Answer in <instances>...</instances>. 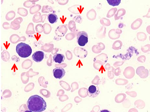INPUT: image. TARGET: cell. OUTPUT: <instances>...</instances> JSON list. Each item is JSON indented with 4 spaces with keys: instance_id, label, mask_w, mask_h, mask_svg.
<instances>
[{
    "instance_id": "cell-1",
    "label": "cell",
    "mask_w": 150,
    "mask_h": 112,
    "mask_svg": "<svg viewBox=\"0 0 150 112\" xmlns=\"http://www.w3.org/2000/svg\"><path fill=\"white\" fill-rule=\"evenodd\" d=\"M27 105L29 110L32 112H42L47 108V103L45 101L38 95L30 96L28 101Z\"/></svg>"
},
{
    "instance_id": "cell-2",
    "label": "cell",
    "mask_w": 150,
    "mask_h": 112,
    "mask_svg": "<svg viewBox=\"0 0 150 112\" xmlns=\"http://www.w3.org/2000/svg\"><path fill=\"white\" fill-rule=\"evenodd\" d=\"M16 52L19 56L26 58L31 55L32 50L29 45L23 43L18 44L16 47Z\"/></svg>"
},
{
    "instance_id": "cell-3",
    "label": "cell",
    "mask_w": 150,
    "mask_h": 112,
    "mask_svg": "<svg viewBox=\"0 0 150 112\" xmlns=\"http://www.w3.org/2000/svg\"><path fill=\"white\" fill-rule=\"evenodd\" d=\"M77 41L79 46H84L88 42V36L85 31L79 32L77 34Z\"/></svg>"
},
{
    "instance_id": "cell-4",
    "label": "cell",
    "mask_w": 150,
    "mask_h": 112,
    "mask_svg": "<svg viewBox=\"0 0 150 112\" xmlns=\"http://www.w3.org/2000/svg\"><path fill=\"white\" fill-rule=\"evenodd\" d=\"M100 93L99 88L95 85H91L89 87L88 92H87V95L90 97L95 98L98 96Z\"/></svg>"
},
{
    "instance_id": "cell-5",
    "label": "cell",
    "mask_w": 150,
    "mask_h": 112,
    "mask_svg": "<svg viewBox=\"0 0 150 112\" xmlns=\"http://www.w3.org/2000/svg\"><path fill=\"white\" fill-rule=\"evenodd\" d=\"M53 73L54 77L56 79H61L64 76L66 71L63 68H57L54 69Z\"/></svg>"
},
{
    "instance_id": "cell-6",
    "label": "cell",
    "mask_w": 150,
    "mask_h": 112,
    "mask_svg": "<svg viewBox=\"0 0 150 112\" xmlns=\"http://www.w3.org/2000/svg\"><path fill=\"white\" fill-rule=\"evenodd\" d=\"M45 54L44 52L41 51H36L32 56V58L36 62H40L44 59Z\"/></svg>"
},
{
    "instance_id": "cell-7",
    "label": "cell",
    "mask_w": 150,
    "mask_h": 112,
    "mask_svg": "<svg viewBox=\"0 0 150 112\" xmlns=\"http://www.w3.org/2000/svg\"><path fill=\"white\" fill-rule=\"evenodd\" d=\"M53 61L55 63H62L65 60L64 56L63 54H57L53 57Z\"/></svg>"
},
{
    "instance_id": "cell-8",
    "label": "cell",
    "mask_w": 150,
    "mask_h": 112,
    "mask_svg": "<svg viewBox=\"0 0 150 112\" xmlns=\"http://www.w3.org/2000/svg\"><path fill=\"white\" fill-rule=\"evenodd\" d=\"M48 19L50 23L53 24L57 22L58 17L55 14H50L48 15Z\"/></svg>"
},
{
    "instance_id": "cell-9",
    "label": "cell",
    "mask_w": 150,
    "mask_h": 112,
    "mask_svg": "<svg viewBox=\"0 0 150 112\" xmlns=\"http://www.w3.org/2000/svg\"><path fill=\"white\" fill-rule=\"evenodd\" d=\"M107 2L110 5L112 6H117L120 4L121 0H107Z\"/></svg>"
}]
</instances>
